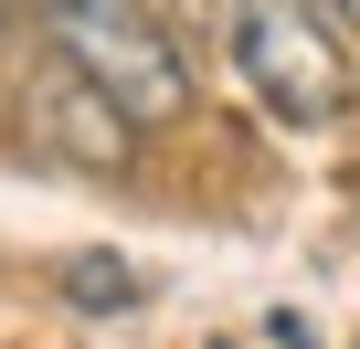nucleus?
<instances>
[{
	"mask_svg": "<svg viewBox=\"0 0 360 349\" xmlns=\"http://www.w3.org/2000/svg\"><path fill=\"white\" fill-rule=\"evenodd\" d=\"M328 11H339V32H349V43H360V0H328Z\"/></svg>",
	"mask_w": 360,
	"mask_h": 349,
	"instance_id": "nucleus-3",
	"label": "nucleus"
},
{
	"mask_svg": "<svg viewBox=\"0 0 360 349\" xmlns=\"http://www.w3.org/2000/svg\"><path fill=\"white\" fill-rule=\"evenodd\" d=\"M223 43L276 127H328L349 106V53L328 32V0H233Z\"/></svg>",
	"mask_w": 360,
	"mask_h": 349,
	"instance_id": "nucleus-2",
	"label": "nucleus"
},
{
	"mask_svg": "<svg viewBox=\"0 0 360 349\" xmlns=\"http://www.w3.org/2000/svg\"><path fill=\"white\" fill-rule=\"evenodd\" d=\"M43 53H64L127 127L191 117V53L159 0H43Z\"/></svg>",
	"mask_w": 360,
	"mask_h": 349,
	"instance_id": "nucleus-1",
	"label": "nucleus"
},
{
	"mask_svg": "<svg viewBox=\"0 0 360 349\" xmlns=\"http://www.w3.org/2000/svg\"><path fill=\"white\" fill-rule=\"evenodd\" d=\"M11 11H22V0H0V32H11Z\"/></svg>",
	"mask_w": 360,
	"mask_h": 349,
	"instance_id": "nucleus-4",
	"label": "nucleus"
}]
</instances>
